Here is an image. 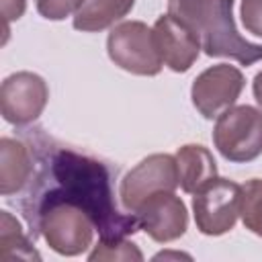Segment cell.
Listing matches in <instances>:
<instances>
[{"label": "cell", "instance_id": "cell-1", "mask_svg": "<svg viewBox=\"0 0 262 262\" xmlns=\"http://www.w3.org/2000/svg\"><path fill=\"white\" fill-rule=\"evenodd\" d=\"M29 184L31 188L23 201L29 225L43 205L63 201L80 207L92 219L100 239L127 237L139 229L133 213L123 215L117 209L106 166L90 156L68 147H53L49 156H41V168L33 174Z\"/></svg>", "mask_w": 262, "mask_h": 262}, {"label": "cell", "instance_id": "cell-2", "mask_svg": "<svg viewBox=\"0 0 262 262\" xmlns=\"http://www.w3.org/2000/svg\"><path fill=\"white\" fill-rule=\"evenodd\" d=\"M168 14L188 27L211 57H231L244 66L262 59V45L246 41L233 20V0H168Z\"/></svg>", "mask_w": 262, "mask_h": 262}, {"label": "cell", "instance_id": "cell-3", "mask_svg": "<svg viewBox=\"0 0 262 262\" xmlns=\"http://www.w3.org/2000/svg\"><path fill=\"white\" fill-rule=\"evenodd\" d=\"M33 233H41L49 248L61 256L82 254L92 244V219L76 205L55 201L39 209L31 223Z\"/></svg>", "mask_w": 262, "mask_h": 262}, {"label": "cell", "instance_id": "cell-4", "mask_svg": "<svg viewBox=\"0 0 262 262\" xmlns=\"http://www.w3.org/2000/svg\"><path fill=\"white\" fill-rule=\"evenodd\" d=\"M213 141L229 162H252L262 154V111L250 104L225 108L215 123Z\"/></svg>", "mask_w": 262, "mask_h": 262}, {"label": "cell", "instance_id": "cell-5", "mask_svg": "<svg viewBox=\"0 0 262 262\" xmlns=\"http://www.w3.org/2000/svg\"><path fill=\"white\" fill-rule=\"evenodd\" d=\"M106 51L115 66L137 76H156L164 66L154 31L141 20H125L113 27L106 39Z\"/></svg>", "mask_w": 262, "mask_h": 262}, {"label": "cell", "instance_id": "cell-6", "mask_svg": "<svg viewBox=\"0 0 262 262\" xmlns=\"http://www.w3.org/2000/svg\"><path fill=\"white\" fill-rule=\"evenodd\" d=\"M194 221L201 233L221 235L233 229L242 211V186L227 178H211L192 196Z\"/></svg>", "mask_w": 262, "mask_h": 262}, {"label": "cell", "instance_id": "cell-7", "mask_svg": "<svg viewBox=\"0 0 262 262\" xmlns=\"http://www.w3.org/2000/svg\"><path fill=\"white\" fill-rule=\"evenodd\" d=\"M178 186L176 158L170 154H154L131 168L121 180L119 196L129 213H135L139 205L154 192L174 190Z\"/></svg>", "mask_w": 262, "mask_h": 262}, {"label": "cell", "instance_id": "cell-8", "mask_svg": "<svg viewBox=\"0 0 262 262\" xmlns=\"http://www.w3.org/2000/svg\"><path fill=\"white\" fill-rule=\"evenodd\" d=\"M244 88V74L229 63H217L201 72L190 88L194 108L205 117H219L225 108L233 106Z\"/></svg>", "mask_w": 262, "mask_h": 262}, {"label": "cell", "instance_id": "cell-9", "mask_svg": "<svg viewBox=\"0 0 262 262\" xmlns=\"http://www.w3.org/2000/svg\"><path fill=\"white\" fill-rule=\"evenodd\" d=\"M47 98L49 90L41 76L33 72H16L2 82L0 111L8 123L27 125L43 113Z\"/></svg>", "mask_w": 262, "mask_h": 262}, {"label": "cell", "instance_id": "cell-10", "mask_svg": "<svg viewBox=\"0 0 262 262\" xmlns=\"http://www.w3.org/2000/svg\"><path fill=\"white\" fill-rule=\"evenodd\" d=\"M137 217L139 229H143L151 239L166 244L178 239L188 225V213L180 196L174 190H162L147 196L139 209L133 213Z\"/></svg>", "mask_w": 262, "mask_h": 262}, {"label": "cell", "instance_id": "cell-11", "mask_svg": "<svg viewBox=\"0 0 262 262\" xmlns=\"http://www.w3.org/2000/svg\"><path fill=\"white\" fill-rule=\"evenodd\" d=\"M154 41L162 61L172 72H186L199 57L201 39L170 14H162L154 25Z\"/></svg>", "mask_w": 262, "mask_h": 262}, {"label": "cell", "instance_id": "cell-12", "mask_svg": "<svg viewBox=\"0 0 262 262\" xmlns=\"http://www.w3.org/2000/svg\"><path fill=\"white\" fill-rule=\"evenodd\" d=\"M35 174V160L31 149L20 139H0V192L10 196L20 192Z\"/></svg>", "mask_w": 262, "mask_h": 262}, {"label": "cell", "instance_id": "cell-13", "mask_svg": "<svg viewBox=\"0 0 262 262\" xmlns=\"http://www.w3.org/2000/svg\"><path fill=\"white\" fill-rule=\"evenodd\" d=\"M176 166H178V184L184 192L194 194L203 184L217 176V164L211 151L203 145H182L176 151Z\"/></svg>", "mask_w": 262, "mask_h": 262}, {"label": "cell", "instance_id": "cell-14", "mask_svg": "<svg viewBox=\"0 0 262 262\" xmlns=\"http://www.w3.org/2000/svg\"><path fill=\"white\" fill-rule=\"evenodd\" d=\"M133 4L135 0H80L74 12V27L86 33L102 31L121 20Z\"/></svg>", "mask_w": 262, "mask_h": 262}, {"label": "cell", "instance_id": "cell-15", "mask_svg": "<svg viewBox=\"0 0 262 262\" xmlns=\"http://www.w3.org/2000/svg\"><path fill=\"white\" fill-rule=\"evenodd\" d=\"M16 258L41 260L39 252L31 246L29 237L23 233L20 223L8 211H2L0 213V260L8 262Z\"/></svg>", "mask_w": 262, "mask_h": 262}, {"label": "cell", "instance_id": "cell-16", "mask_svg": "<svg viewBox=\"0 0 262 262\" xmlns=\"http://www.w3.org/2000/svg\"><path fill=\"white\" fill-rule=\"evenodd\" d=\"M244 225L262 237V180L252 178L242 186V211Z\"/></svg>", "mask_w": 262, "mask_h": 262}, {"label": "cell", "instance_id": "cell-17", "mask_svg": "<svg viewBox=\"0 0 262 262\" xmlns=\"http://www.w3.org/2000/svg\"><path fill=\"white\" fill-rule=\"evenodd\" d=\"M90 262L96 260H143V254L137 250L135 244L127 242L125 237L119 239H100L98 246L88 256Z\"/></svg>", "mask_w": 262, "mask_h": 262}, {"label": "cell", "instance_id": "cell-18", "mask_svg": "<svg viewBox=\"0 0 262 262\" xmlns=\"http://www.w3.org/2000/svg\"><path fill=\"white\" fill-rule=\"evenodd\" d=\"M35 4L43 18L61 20L68 14L76 12V8L80 6V0H35Z\"/></svg>", "mask_w": 262, "mask_h": 262}, {"label": "cell", "instance_id": "cell-19", "mask_svg": "<svg viewBox=\"0 0 262 262\" xmlns=\"http://www.w3.org/2000/svg\"><path fill=\"white\" fill-rule=\"evenodd\" d=\"M242 23L248 33L262 37V0H242Z\"/></svg>", "mask_w": 262, "mask_h": 262}, {"label": "cell", "instance_id": "cell-20", "mask_svg": "<svg viewBox=\"0 0 262 262\" xmlns=\"http://www.w3.org/2000/svg\"><path fill=\"white\" fill-rule=\"evenodd\" d=\"M0 4H2V16H4L6 29H8V23L20 18L25 8H27V0H2Z\"/></svg>", "mask_w": 262, "mask_h": 262}, {"label": "cell", "instance_id": "cell-21", "mask_svg": "<svg viewBox=\"0 0 262 262\" xmlns=\"http://www.w3.org/2000/svg\"><path fill=\"white\" fill-rule=\"evenodd\" d=\"M252 90H254L256 102L262 106V72H258V74H256V78H254V84H252Z\"/></svg>", "mask_w": 262, "mask_h": 262}, {"label": "cell", "instance_id": "cell-22", "mask_svg": "<svg viewBox=\"0 0 262 262\" xmlns=\"http://www.w3.org/2000/svg\"><path fill=\"white\" fill-rule=\"evenodd\" d=\"M160 258H190V256L188 254H180V252H162V254L156 256V260H160Z\"/></svg>", "mask_w": 262, "mask_h": 262}]
</instances>
